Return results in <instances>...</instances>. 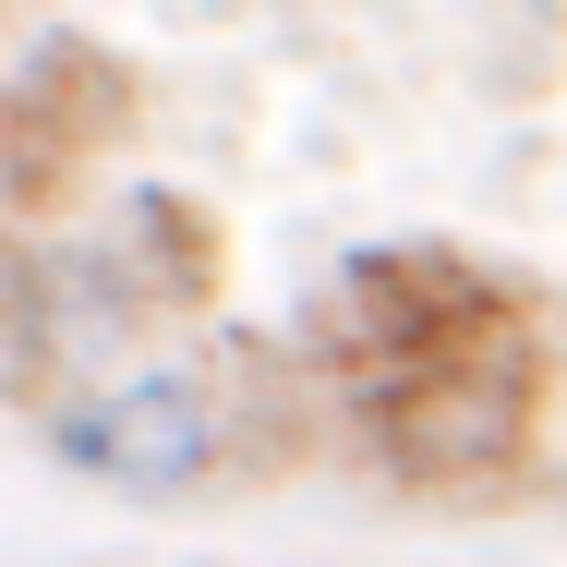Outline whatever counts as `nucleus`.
<instances>
[{"instance_id":"3","label":"nucleus","mask_w":567,"mask_h":567,"mask_svg":"<svg viewBox=\"0 0 567 567\" xmlns=\"http://www.w3.org/2000/svg\"><path fill=\"white\" fill-rule=\"evenodd\" d=\"M121 121H133V73L110 49H85V37H49L0 85V218H49Z\"/></svg>"},{"instance_id":"2","label":"nucleus","mask_w":567,"mask_h":567,"mask_svg":"<svg viewBox=\"0 0 567 567\" xmlns=\"http://www.w3.org/2000/svg\"><path fill=\"white\" fill-rule=\"evenodd\" d=\"M49 458L97 471L121 495H194L206 471L241 458V399L218 374H121L97 399L49 411Z\"/></svg>"},{"instance_id":"1","label":"nucleus","mask_w":567,"mask_h":567,"mask_svg":"<svg viewBox=\"0 0 567 567\" xmlns=\"http://www.w3.org/2000/svg\"><path fill=\"white\" fill-rule=\"evenodd\" d=\"M350 423H362V447L386 458L399 483H495L507 458L532 447V411H544V362L519 350L507 327V302L483 290L471 315H447L435 339L386 350V362H362L339 374Z\"/></svg>"}]
</instances>
